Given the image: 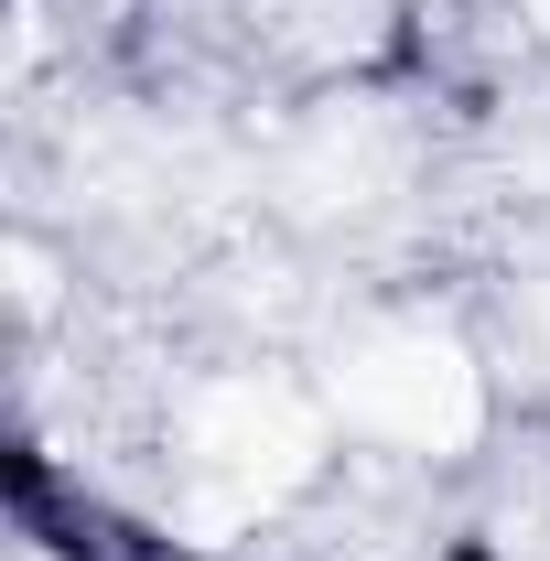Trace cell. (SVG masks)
<instances>
[{
    "mask_svg": "<svg viewBox=\"0 0 550 561\" xmlns=\"http://www.w3.org/2000/svg\"><path fill=\"white\" fill-rule=\"evenodd\" d=\"M454 561H496V551H475V540H465V551H454Z\"/></svg>",
    "mask_w": 550,
    "mask_h": 561,
    "instance_id": "cell-1",
    "label": "cell"
}]
</instances>
